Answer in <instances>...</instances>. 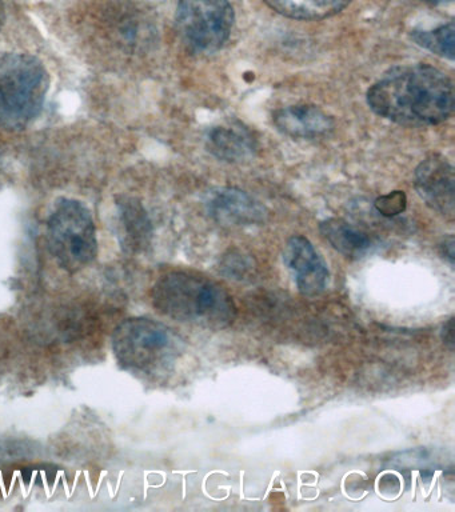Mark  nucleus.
I'll return each instance as SVG.
<instances>
[{
    "instance_id": "4",
    "label": "nucleus",
    "mask_w": 455,
    "mask_h": 512,
    "mask_svg": "<svg viewBox=\"0 0 455 512\" xmlns=\"http://www.w3.org/2000/svg\"><path fill=\"white\" fill-rule=\"evenodd\" d=\"M51 255L66 271L89 266L98 254L97 230L89 208L78 200L63 199L47 224Z\"/></svg>"
},
{
    "instance_id": "2",
    "label": "nucleus",
    "mask_w": 455,
    "mask_h": 512,
    "mask_svg": "<svg viewBox=\"0 0 455 512\" xmlns=\"http://www.w3.org/2000/svg\"><path fill=\"white\" fill-rule=\"evenodd\" d=\"M153 302L171 319L213 330L230 326L237 315L233 298L221 284L189 272L162 276L155 284Z\"/></svg>"
},
{
    "instance_id": "17",
    "label": "nucleus",
    "mask_w": 455,
    "mask_h": 512,
    "mask_svg": "<svg viewBox=\"0 0 455 512\" xmlns=\"http://www.w3.org/2000/svg\"><path fill=\"white\" fill-rule=\"evenodd\" d=\"M375 210L386 218H393L405 212L407 206L406 194L403 191H393L390 194L379 196L374 203Z\"/></svg>"
},
{
    "instance_id": "16",
    "label": "nucleus",
    "mask_w": 455,
    "mask_h": 512,
    "mask_svg": "<svg viewBox=\"0 0 455 512\" xmlns=\"http://www.w3.org/2000/svg\"><path fill=\"white\" fill-rule=\"evenodd\" d=\"M254 268V260L249 256L243 255L242 252L230 251V254L222 259L219 270L229 279L245 280L253 274Z\"/></svg>"
},
{
    "instance_id": "3",
    "label": "nucleus",
    "mask_w": 455,
    "mask_h": 512,
    "mask_svg": "<svg viewBox=\"0 0 455 512\" xmlns=\"http://www.w3.org/2000/svg\"><path fill=\"white\" fill-rule=\"evenodd\" d=\"M49 86V74L35 56H0V126L9 130L29 126L41 114Z\"/></svg>"
},
{
    "instance_id": "15",
    "label": "nucleus",
    "mask_w": 455,
    "mask_h": 512,
    "mask_svg": "<svg viewBox=\"0 0 455 512\" xmlns=\"http://www.w3.org/2000/svg\"><path fill=\"white\" fill-rule=\"evenodd\" d=\"M454 24L435 28L433 31L414 30L411 38L414 42L426 50L433 52L442 58L453 60L455 56Z\"/></svg>"
},
{
    "instance_id": "20",
    "label": "nucleus",
    "mask_w": 455,
    "mask_h": 512,
    "mask_svg": "<svg viewBox=\"0 0 455 512\" xmlns=\"http://www.w3.org/2000/svg\"><path fill=\"white\" fill-rule=\"evenodd\" d=\"M6 12H5V4H3L2 0H0V28H2L3 23H5Z\"/></svg>"
},
{
    "instance_id": "1",
    "label": "nucleus",
    "mask_w": 455,
    "mask_h": 512,
    "mask_svg": "<svg viewBox=\"0 0 455 512\" xmlns=\"http://www.w3.org/2000/svg\"><path fill=\"white\" fill-rule=\"evenodd\" d=\"M367 103L375 114L401 126H435L453 114L454 86L429 64L395 67L370 88Z\"/></svg>"
},
{
    "instance_id": "19",
    "label": "nucleus",
    "mask_w": 455,
    "mask_h": 512,
    "mask_svg": "<svg viewBox=\"0 0 455 512\" xmlns=\"http://www.w3.org/2000/svg\"><path fill=\"white\" fill-rule=\"evenodd\" d=\"M441 251L443 258L447 259V262L450 263V266H454V238L453 236H449L443 240L441 244Z\"/></svg>"
},
{
    "instance_id": "14",
    "label": "nucleus",
    "mask_w": 455,
    "mask_h": 512,
    "mask_svg": "<svg viewBox=\"0 0 455 512\" xmlns=\"http://www.w3.org/2000/svg\"><path fill=\"white\" fill-rule=\"evenodd\" d=\"M275 12L290 19L318 20L341 12L350 0H263Z\"/></svg>"
},
{
    "instance_id": "18",
    "label": "nucleus",
    "mask_w": 455,
    "mask_h": 512,
    "mask_svg": "<svg viewBox=\"0 0 455 512\" xmlns=\"http://www.w3.org/2000/svg\"><path fill=\"white\" fill-rule=\"evenodd\" d=\"M441 336L443 343L446 344L447 347L450 348V351L454 350V318H450L447 320L445 324H443Z\"/></svg>"
},
{
    "instance_id": "13",
    "label": "nucleus",
    "mask_w": 455,
    "mask_h": 512,
    "mask_svg": "<svg viewBox=\"0 0 455 512\" xmlns=\"http://www.w3.org/2000/svg\"><path fill=\"white\" fill-rule=\"evenodd\" d=\"M119 222L123 230V247L133 251H142L149 246L151 222L141 202L134 198H119Z\"/></svg>"
},
{
    "instance_id": "9",
    "label": "nucleus",
    "mask_w": 455,
    "mask_h": 512,
    "mask_svg": "<svg viewBox=\"0 0 455 512\" xmlns=\"http://www.w3.org/2000/svg\"><path fill=\"white\" fill-rule=\"evenodd\" d=\"M283 260L301 294L317 296L326 290L329 268L305 236L295 235L287 240Z\"/></svg>"
},
{
    "instance_id": "5",
    "label": "nucleus",
    "mask_w": 455,
    "mask_h": 512,
    "mask_svg": "<svg viewBox=\"0 0 455 512\" xmlns=\"http://www.w3.org/2000/svg\"><path fill=\"white\" fill-rule=\"evenodd\" d=\"M181 344L169 327L147 318L125 320L113 338L118 362L145 372L162 370L173 363L181 352Z\"/></svg>"
},
{
    "instance_id": "10",
    "label": "nucleus",
    "mask_w": 455,
    "mask_h": 512,
    "mask_svg": "<svg viewBox=\"0 0 455 512\" xmlns=\"http://www.w3.org/2000/svg\"><path fill=\"white\" fill-rule=\"evenodd\" d=\"M273 122L282 134L295 139L321 138L334 130V119L313 104H295L281 108Z\"/></svg>"
},
{
    "instance_id": "8",
    "label": "nucleus",
    "mask_w": 455,
    "mask_h": 512,
    "mask_svg": "<svg viewBox=\"0 0 455 512\" xmlns=\"http://www.w3.org/2000/svg\"><path fill=\"white\" fill-rule=\"evenodd\" d=\"M210 218L226 227H246L266 222V207L247 192L234 187L211 191L206 200Z\"/></svg>"
},
{
    "instance_id": "11",
    "label": "nucleus",
    "mask_w": 455,
    "mask_h": 512,
    "mask_svg": "<svg viewBox=\"0 0 455 512\" xmlns=\"http://www.w3.org/2000/svg\"><path fill=\"white\" fill-rule=\"evenodd\" d=\"M206 144L211 154L230 163L250 160L257 152V140L241 124L214 127L207 135Z\"/></svg>"
},
{
    "instance_id": "12",
    "label": "nucleus",
    "mask_w": 455,
    "mask_h": 512,
    "mask_svg": "<svg viewBox=\"0 0 455 512\" xmlns=\"http://www.w3.org/2000/svg\"><path fill=\"white\" fill-rule=\"evenodd\" d=\"M323 238L334 250L349 259H361L370 251L371 239L345 220L331 218L319 224Z\"/></svg>"
},
{
    "instance_id": "7",
    "label": "nucleus",
    "mask_w": 455,
    "mask_h": 512,
    "mask_svg": "<svg viewBox=\"0 0 455 512\" xmlns=\"http://www.w3.org/2000/svg\"><path fill=\"white\" fill-rule=\"evenodd\" d=\"M415 190L430 208L447 219L454 218V168L441 155L422 160L415 170Z\"/></svg>"
},
{
    "instance_id": "21",
    "label": "nucleus",
    "mask_w": 455,
    "mask_h": 512,
    "mask_svg": "<svg viewBox=\"0 0 455 512\" xmlns=\"http://www.w3.org/2000/svg\"><path fill=\"white\" fill-rule=\"evenodd\" d=\"M425 2L431 3V4H437V3L441 2V0H425Z\"/></svg>"
},
{
    "instance_id": "6",
    "label": "nucleus",
    "mask_w": 455,
    "mask_h": 512,
    "mask_svg": "<svg viewBox=\"0 0 455 512\" xmlns=\"http://www.w3.org/2000/svg\"><path fill=\"white\" fill-rule=\"evenodd\" d=\"M234 24L229 0H179L177 27L186 46L210 54L225 46Z\"/></svg>"
}]
</instances>
